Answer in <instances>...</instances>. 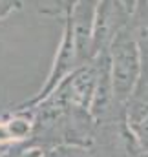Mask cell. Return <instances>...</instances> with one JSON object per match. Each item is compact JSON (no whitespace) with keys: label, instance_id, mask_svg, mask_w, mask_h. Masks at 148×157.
<instances>
[{"label":"cell","instance_id":"obj_1","mask_svg":"<svg viewBox=\"0 0 148 157\" xmlns=\"http://www.w3.org/2000/svg\"><path fill=\"white\" fill-rule=\"evenodd\" d=\"M110 77L115 99L121 106L132 95L141 73V55L130 28H123L108 46Z\"/></svg>","mask_w":148,"mask_h":157},{"label":"cell","instance_id":"obj_2","mask_svg":"<svg viewBox=\"0 0 148 157\" xmlns=\"http://www.w3.org/2000/svg\"><path fill=\"white\" fill-rule=\"evenodd\" d=\"M130 13L121 0H99L95 7L93 31H92V59L106 51L113 37L128 26Z\"/></svg>","mask_w":148,"mask_h":157},{"label":"cell","instance_id":"obj_3","mask_svg":"<svg viewBox=\"0 0 148 157\" xmlns=\"http://www.w3.org/2000/svg\"><path fill=\"white\" fill-rule=\"evenodd\" d=\"M80 64L79 57H77V49H75V42L73 37H72V29H70V24L64 20V29H62V39H60V44H59V49H57V55H55V60H53V66L48 73V78L44 82V86L38 90V93L26 101L24 104L18 106V112H24L28 108H33L35 104H38L40 101H44L64 78L68 77L75 68Z\"/></svg>","mask_w":148,"mask_h":157},{"label":"cell","instance_id":"obj_4","mask_svg":"<svg viewBox=\"0 0 148 157\" xmlns=\"http://www.w3.org/2000/svg\"><path fill=\"white\" fill-rule=\"evenodd\" d=\"M97 2L99 0H75L64 13V20L70 24L80 64L92 60V31Z\"/></svg>","mask_w":148,"mask_h":157},{"label":"cell","instance_id":"obj_5","mask_svg":"<svg viewBox=\"0 0 148 157\" xmlns=\"http://www.w3.org/2000/svg\"><path fill=\"white\" fill-rule=\"evenodd\" d=\"M95 80H97V62L95 59H92L88 62L79 64L55 90L59 91V95L64 99L68 106L88 110L93 95Z\"/></svg>","mask_w":148,"mask_h":157},{"label":"cell","instance_id":"obj_6","mask_svg":"<svg viewBox=\"0 0 148 157\" xmlns=\"http://www.w3.org/2000/svg\"><path fill=\"white\" fill-rule=\"evenodd\" d=\"M44 157H93L88 148L84 146H73V144H60L53 150L46 152Z\"/></svg>","mask_w":148,"mask_h":157},{"label":"cell","instance_id":"obj_7","mask_svg":"<svg viewBox=\"0 0 148 157\" xmlns=\"http://www.w3.org/2000/svg\"><path fill=\"white\" fill-rule=\"evenodd\" d=\"M37 7L40 13L44 15H51V17H64V0H28ZM24 4V0H22Z\"/></svg>","mask_w":148,"mask_h":157},{"label":"cell","instance_id":"obj_8","mask_svg":"<svg viewBox=\"0 0 148 157\" xmlns=\"http://www.w3.org/2000/svg\"><path fill=\"white\" fill-rule=\"evenodd\" d=\"M130 132L134 133L135 143H137L141 154H148V117L145 119L141 124H137L134 130H130Z\"/></svg>","mask_w":148,"mask_h":157},{"label":"cell","instance_id":"obj_9","mask_svg":"<svg viewBox=\"0 0 148 157\" xmlns=\"http://www.w3.org/2000/svg\"><path fill=\"white\" fill-rule=\"evenodd\" d=\"M22 6H24L22 0H0V20H4L11 13L18 11Z\"/></svg>","mask_w":148,"mask_h":157},{"label":"cell","instance_id":"obj_10","mask_svg":"<svg viewBox=\"0 0 148 157\" xmlns=\"http://www.w3.org/2000/svg\"><path fill=\"white\" fill-rule=\"evenodd\" d=\"M121 2H123L124 7L128 9V13H132V9L135 7V2H137V0H121Z\"/></svg>","mask_w":148,"mask_h":157}]
</instances>
